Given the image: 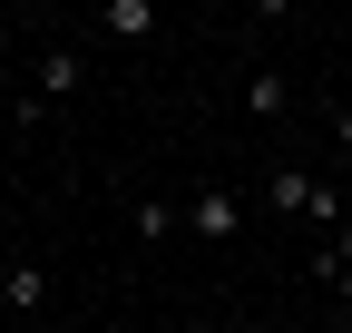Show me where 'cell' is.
Returning a JSON list of instances; mask_svg holds the SVG:
<instances>
[{
	"instance_id": "cell-1",
	"label": "cell",
	"mask_w": 352,
	"mask_h": 333,
	"mask_svg": "<svg viewBox=\"0 0 352 333\" xmlns=\"http://www.w3.org/2000/svg\"><path fill=\"white\" fill-rule=\"evenodd\" d=\"M264 206H274V216H314V226H342V196H333L323 177H303V166H274V177H264Z\"/></svg>"
},
{
	"instance_id": "cell-2",
	"label": "cell",
	"mask_w": 352,
	"mask_h": 333,
	"mask_svg": "<svg viewBox=\"0 0 352 333\" xmlns=\"http://www.w3.org/2000/svg\"><path fill=\"white\" fill-rule=\"evenodd\" d=\"M186 226L215 235V245H235V235H245V196H235V186H196V196H186Z\"/></svg>"
},
{
	"instance_id": "cell-3",
	"label": "cell",
	"mask_w": 352,
	"mask_h": 333,
	"mask_svg": "<svg viewBox=\"0 0 352 333\" xmlns=\"http://www.w3.org/2000/svg\"><path fill=\"white\" fill-rule=\"evenodd\" d=\"M78 78H88V59L69 39H50V50H39V98H78Z\"/></svg>"
},
{
	"instance_id": "cell-4",
	"label": "cell",
	"mask_w": 352,
	"mask_h": 333,
	"mask_svg": "<svg viewBox=\"0 0 352 333\" xmlns=\"http://www.w3.org/2000/svg\"><path fill=\"white\" fill-rule=\"evenodd\" d=\"M0 304H10V314H39V304H50V275H39L30 255H20V265H0Z\"/></svg>"
},
{
	"instance_id": "cell-5",
	"label": "cell",
	"mask_w": 352,
	"mask_h": 333,
	"mask_svg": "<svg viewBox=\"0 0 352 333\" xmlns=\"http://www.w3.org/2000/svg\"><path fill=\"white\" fill-rule=\"evenodd\" d=\"M98 30H108V39H147V30H157V10H147V0H108Z\"/></svg>"
},
{
	"instance_id": "cell-6",
	"label": "cell",
	"mask_w": 352,
	"mask_h": 333,
	"mask_svg": "<svg viewBox=\"0 0 352 333\" xmlns=\"http://www.w3.org/2000/svg\"><path fill=\"white\" fill-rule=\"evenodd\" d=\"M284 98H294L284 69H254V78H245V108H254V118H284Z\"/></svg>"
},
{
	"instance_id": "cell-7",
	"label": "cell",
	"mask_w": 352,
	"mask_h": 333,
	"mask_svg": "<svg viewBox=\"0 0 352 333\" xmlns=\"http://www.w3.org/2000/svg\"><path fill=\"white\" fill-rule=\"evenodd\" d=\"M138 235H147V245L176 235V206H166V196H138Z\"/></svg>"
},
{
	"instance_id": "cell-8",
	"label": "cell",
	"mask_w": 352,
	"mask_h": 333,
	"mask_svg": "<svg viewBox=\"0 0 352 333\" xmlns=\"http://www.w3.org/2000/svg\"><path fill=\"white\" fill-rule=\"evenodd\" d=\"M314 275H323V284H333V294L352 304V265H333V255H314Z\"/></svg>"
},
{
	"instance_id": "cell-9",
	"label": "cell",
	"mask_w": 352,
	"mask_h": 333,
	"mask_svg": "<svg viewBox=\"0 0 352 333\" xmlns=\"http://www.w3.org/2000/svg\"><path fill=\"white\" fill-rule=\"evenodd\" d=\"M323 255H333V265H352V216L333 226V245H323Z\"/></svg>"
},
{
	"instance_id": "cell-10",
	"label": "cell",
	"mask_w": 352,
	"mask_h": 333,
	"mask_svg": "<svg viewBox=\"0 0 352 333\" xmlns=\"http://www.w3.org/2000/svg\"><path fill=\"white\" fill-rule=\"evenodd\" d=\"M245 333H274V323H245Z\"/></svg>"
}]
</instances>
